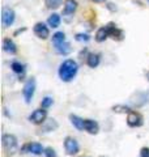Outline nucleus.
<instances>
[{"label":"nucleus","instance_id":"f257e3e1","mask_svg":"<svg viewBox=\"0 0 149 157\" xmlns=\"http://www.w3.org/2000/svg\"><path fill=\"white\" fill-rule=\"evenodd\" d=\"M78 71V66L77 63L72 60V59H67V60H64L62 64H60V68H59V76L63 81H71L73 80V77L76 76V73Z\"/></svg>","mask_w":149,"mask_h":157},{"label":"nucleus","instance_id":"f03ea898","mask_svg":"<svg viewBox=\"0 0 149 157\" xmlns=\"http://www.w3.org/2000/svg\"><path fill=\"white\" fill-rule=\"evenodd\" d=\"M3 148L7 151V153H14L17 149V139L16 136L11 134L3 135Z\"/></svg>","mask_w":149,"mask_h":157},{"label":"nucleus","instance_id":"7ed1b4c3","mask_svg":"<svg viewBox=\"0 0 149 157\" xmlns=\"http://www.w3.org/2000/svg\"><path fill=\"white\" fill-rule=\"evenodd\" d=\"M34 92H36V80H34V78H29L24 86V98L28 104L32 101Z\"/></svg>","mask_w":149,"mask_h":157},{"label":"nucleus","instance_id":"20e7f679","mask_svg":"<svg viewBox=\"0 0 149 157\" xmlns=\"http://www.w3.org/2000/svg\"><path fill=\"white\" fill-rule=\"evenodd\" d=\"M46 117H47V111L43 109H37V110H34L30 115H29V121L32 122V123L34 124H41L44 122V119H46Z\"/></svg>","mask_w":149,"mask_h":157},{"label":"nucleus","instance_id":"39448f33","mask_svg":"<svg viewBox=\"0 0 149 157\" xmlns=\"http://www.w3.org/2000/svg\"><path fill=\"white\" fill-rule=\"evenodd\" d=\"M2 21H3V26L4 28H8V26L12 25V24L14 22V12H13V9L8 8V7L3 8V11H2Z\"/></svg>","mask_w":149,"mask_h":157},{"label":"nucleus","instance_id":"423d86ee","mask_svg":"<svg viewBox=\"0 0 149 157\" xmlns=\"http://www.w3.org/2000/svg\"><path fill=\"white\" fill-rule=\"evenodd\" d=\"M127 123L130 127H140L143 124V117L136 111H130L127 117Z\"/></svg>","mask_w":149,"mask_h":157},{"label":"nucleus","instance_id":"0eeeda50","mask_svg":"<svg viewBox=\"0 0 149 157\" xmlns=\"http://www.w3.org/2000/svg\"><path fill=\"white\" fill-rule=\"evenodd\" d=\"M64 148L68 155H76L78 153V143L73 137H67L64 140Z\"/></svg>","mask_w":149,"mask_h":157},{"label":"nucleus","instance_id":"6e6552de","mask_svg":"<svg viewBox=\"0 0 149 157\" xmlns=\"http://www.w3.org/2000/svg\"><path fill=\"white\" fill-rule=\"evenodd\" d=\"M34 33H36V36L38 38H42V39H46L48 37V29L47 26L44 25L43 22H38L36 24V26H34Z\"/></svg>","mask_w":149,"mask_h":157},{"label":"nucleus","instance_id":"1a4fd4ad","mask_svg":"<svg viewBox=\"0 0 149 157\" xmlns=\"http://www.w3.org/2000/svg\"><path fill=\"white\" fill-rule=\"evenodd\" d=\"M24 149L28 151L29 153H33V155H42V153H44L43 147L39 143H29V144H26L24 147Z\"/></svg>","mask_w":149,"mask_h":157},{"label":"nucleus","instance_id":"9d476101","mask_svg":"<svg viewBox=\"0 0 149 157\" xmlns=\"http://www.w3.org/2000/svg\"><path fill=\"white\" fill-rule=\"evenodd\" d=\"M84 130L88 131L89 134H97L98 130H99V126L96 121L85 119V122H84Z\"/></svg>","mask_w":149,"mask_h":157},{"label":"nucleus","instance_id":"9b49d317","mask_svg":"<svg viewBox=\"0 0 149 157\" xmlns=\"http://www.w3.org/2000/svg\"><path fill=\"white\" fill-rule=\"evenodd\" d=\"M55 46V50L58 54L60 55H67V54L71 52V45L66 41V42H62V43H58V45H54Z\"/></svg>","mask_w":149,"mask_h":157},{"label":"nucleus","instance_id":"f8f14e48","mask_svg":"<svg viewBox=\"0 0 149 157\" xmlns=\"http://www.w3.org/2000/svg\"><path fill=\"white\" fill-rule=\"evenodd\" d=\"M3 48H4V51L8 52V54H16V51H17L14 42L12 41V39H9V38H6L3 41Z\"/></svg>","mask_w":149,"mask_h":157},{"label":"nucleus","instance_id":"ddd939ff","mask_svg":"<svg viewBox=\"0 0 149 157\" xmlns=\"http://www.w3.org/2000/svg\"><path fill=\"white\" fill-rule=\"evenodd\" d=\"M77 8V3L74 2V0H66V3H64V13L66 14H71L76 11Z\"/></svg>","mask_w":149,"mask_h":157},{"label":"nucleus","instance_id":"4468645a","mask_svg":"<svg viewBox=\"0 0 149 157\" xmlns=\"http://www.w3.org/2000/svg\"><path fill=\"white\" fill-rule=\"evenodd\" d=\"M69 119H71L72 124L76 127L77 130H84V122H85V119H82V118L77 117V115H71Z\"/></svg>","mask_w":149,"mask_h":157},{"label":"nucleus","instance_id":"2eb2a0df","mask_svg":"<svg viewBox=\"0 0 149 157\" xmlns=\"http://www.w3.org/2000/svg\"><path fill=\"white\" fill-rule=\"evenodd\" d=\"M47 22H48V25L51 28H58L59 25H60V16L56 14V13H52L51 16L48 17Z\"/></svg>","mask_w":149,"mask_h":157},{"label":"nucleus","instance_id":"dca6fc26","mask_svg":"<svg viewBox=\"0 0 149 157\" xmlns=\"http://www.w3.org/2000/svg\"><path fill=\"white\" fill-rule=\"evenodd\" d=\"M107 37H109V32H107L106 28L98 29L97 33H96V39H97V42H103Z\"/></svg>","mask_w":149,"mask_h":157},{"label":"nucleus","instance_id":"f3484780","mask_svg":"<svg viewBox=\"0 0 149 157\" xmlns=\"http://www.w3.org/2000/svg\"><path fill=\"white\" fill-rule=\"evenodd\" d=\"M99 64V56L97 54H90L88 58V66L90 68H96Z\"/></svg>","mask_w":149,"mask_h":157},{"label":"nucleus","instance_id":"a211bd4d","mask_svg":"<svg viewBox=\"0 0 149 157\" xmlns=\"http://www.w3.org/2000/svg\"><path fill=\"white\" fill-rule=\"evenodd\" d=\"M52 42L54 45H58V43H62V42H66V36H64L63 32H58L52 36Z\"/></svg>","mask_w":149,"mask_h":157},{"label":"nucleus","instance_id":"6ab92c4d","mask_svg":"<svg viewBox=\"0 0 149 157\" xmlns=\"http://www.w3.org/2000/svg\"><path fill=\"white\" fill-rule=\"evenodd\" d=\"M44 3H46V6L51 9H56L59 8V6L62 4V0H44Z\"/></svg>","mask_w":149,"mask_h":157},{"label":"nucleus","instance_id":"aec40b11","mask_svg":"<svg viewBox=\"0 0 149 157\" xmlns=\"http://www.w3.org/2000/svg\"><path fill=\"white\" fill-rule=\"evenodd\" d=\"M12 70L14 72H17V73H22L24 72V66L21 64V63H18V62H13L12 63Z\"/></svg>","mask_w":149,"mask_h":157},{"label":"nucleus","instance_id":"412c9836","mask_svg":"<svg viewBox=\"0 0 149 157\" xmlns=\"http://www.w3.org/2000/svg\"><path fill=\"white\" fill-rule=\"evenodd\" d=\"M42 107L43 109H47V107H50L52 105V98H50V97H44L43 100H42Z\"/></svg>","mask_w":149,"mask_h":157},{"label":"nucleus","instance_id":"4be33fe9","mask_svg":"<svg viewBox=\"0 0 149 157\" xmlns=\"http://www.w3.org/2000/svg\"><path fill=\"white\" fill-rule=\"evenodd\" d=\"M114 111H117V113H130L131 109L130 107H124V106H115L114 107Z\"/></svg>","mask_w":149,"mask_h":157},{"label":"nucleus","instance_id":"5701e85b","mask_svg":"<svg viewBox=\"0 0 149 157\" xmlns=\"http://www.w3.org/2000/svg\"><path fill=\"white\" fill-rule=\"evenodd\" d=\"M76 41H78V42H88L89 41V36L88 34H77Z\"/></svg>","mask_w":149,"mask_h":157},{"label":"nucleus","instance_id":"b1692460","mask_svg":"<svg viewBox=\"0 0 149 157\" xmlns=\"http://www.w3.org/2000/svg\"><path fill=\"white\" fill-rule=\"evenodd\" d=\"M44 155H46V157H56L55 151H54L52 148H47V149H44Z\"/></svg>","mask_w":149,"mask_h":157},{"label":"nucleus","instance_id":"393cba45","mask_svg":"<svg viewBox=\"0 0 149 157\" xmlns=\"http://www.w3.org/2000/svg\"><path fill=\"white\" fill-rule=\"evenodd\" d=\"M140 157H149V149L148 148H143L140 152Z\"/></svg>","mask_w":149,"mask_h":157},{"label":"nucleus","instance_id":"a878e982","mask_svg":"<svg viewBox=\"0 0 149 157\" xmlns=\"http://www.w3.org/2000/svg\"><path fill=\"white\" fill-rule=\"evenodd\" d=\"M94 3H102V2H105V0H93Z\"/></svg>","mask_w":149,"mask_h":157},{"label":"nucleus","instance_id":"bb28decb","mask_svg":"<svg viewBox=\"0 0 149 157\" xmlns=\"http://www.w3.org/2000/svg\"><path fill=\"white\" fill-rule=\"evenodd\" d=\"M147 78H148V80H149V72H147Z\"/></svg>","mask_w":149,"mask_h":157}]
</instances>
